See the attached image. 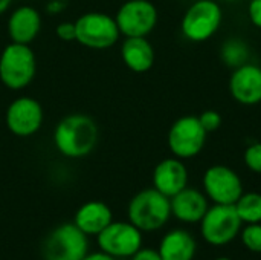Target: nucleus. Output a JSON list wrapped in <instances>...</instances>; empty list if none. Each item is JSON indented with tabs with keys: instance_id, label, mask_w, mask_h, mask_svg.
<instances>
[{
	"instance_id": "nucleus-8",
	"label": "nucleus",
	"mask_w": 261,
	"mask_h": 260,
	"mask_svg": "<svg viewBox=\"0 0 261 260\" xmlns=\"http://www.w3.org/2000/svg\"><path fill=\"white\" fill-rule=\"evenodd\" d=\"M206 135L208 133L202 127L197 116H180L171 124L168 130V149L179 159H191L203 150Z\"/></svg>"
},
{
	"instance_id": "nucleus-24",
	"label": "nucleus",
	"mask_w": 261,
	"mask_h": 260,
	"mask_svg": "<svg viewBox=\"0 0 261 260\" xmlns=\"http://www.w3.org/2000/svg\"><path fill=\"white\" fill-rule=\"evenodd\" d=\"M197 118H199V121H200V124H202V127L205 129L206 133L216 132L222 126V115L217 110H213V109H208V110L202 112Z\"/></svg>"
},
{
	"instance_id": "nucleus-12",
	"label": "nucleus",
	"mask_w": 261,
	"mask_h": 260,
	"mask_svg": "<svg viewBox=\"0 0 261 260\" xmlns=\"http://www.w3.org/2000/svg\"><path fill=\"white\" fill-rule=\"evenodd\" d=\"M43 107L41 104L28 95L15 98L6 109L5 124L8 130L20 138L35 135L43 126Z\"/></svg>"
},
{
	"instance_id": "nucleus-26",
	"label": "nucleus",
	"mask_w": 261,
	"mask_h": 260,
	"mask_svg": "<svg viewBox=\"0 0 261 260\" xmlns=\"http://www.w3.org/2000/svg\"><path fill=\"white\" fill-rule=\"evenodd\" d=\"M248 15L251 23L261 29V0H251L248 6Z\"/></svg>"
},
{
	"instance_id": "nucleus-14",
	"label": "nucleus",
	"mask_w": 261,
	"mask_h": 260,
	"mask_svg": "<svg viewBox=\"0 0 261 260\" xmlns=\"http://www.w3.org/2000/svg\"><path fill=\"white\" fill-rule=\"evenodd\" d=\"M153 187L167 198L188 187V169L182 159L176 156L162 159L153 170Z\"/></svg>"
},
{
	"instance_id": "nucleus-18",
	"label": "nucleus",
	"mask_w": 261,
	"mask_h": 260,
	"mask_svg": "<svg viewBox=\"0 0 261 260\" xmlns=\"http://www.w3.org/2000/svg\"><path fill=\"white\" fill-rule=\"evenodd\" d=\"M112 221L113 213L110 207L101 201H89L83 204L73 218V224L87 236H98Z\"/></svg>"
},
{
	"instance_id": "nucleus-19",
	"label": "nucleus",
	"mask_w": 261,
	"mask_h": 260,
	"mask_svg": "<svg viewBox=\"0 0 261 260\" xmlns=\"http://www.w3.org/2000/svg\"><path fill=\"white\" fill-rule=\"evenodd\" d=\"M196 250L197 245L194 238L185 230L168 231L158 248L162 260H193Z\"/></svg>"
},
{
	"instance_id": "nucleus-32",
	"label": "nucleus",
	"mask_w": 261,
	"mask_h": 260,
	"mask_svg": "<svg viewBox=\"0 0 261 260\" xmlns=\"http://www.w3.org/2000/svg\"><path fill=\"white\" fill-rule=\"evenodd\" d=\"M223 2H237V0H223Z\"/></svg>"
},
{
	"instance_id": "nucleus-7",
	"label": "nucleus",
	"mask_w": 261,
	"mask_h": 260,
	"mask_svg": "<svg viewBox=\"0 0 261 260\" xmlns=\"http://www.w3.org/2000/svg\"><path fill=\"white\" fill-rule=\"evenodd\" d=\"M73 222L54 228L43 242L44 260H83L89 253V241Z\"/></svg>"
},
{
	"instance_id": "nucleus-28",
	"label": "nucleus",
	"mask_w": 261,
	"mask_h": 260,
	"mask_svg": "<svg viewBox=\"0 0 261 260\" xmlns=\"http://www.w3.org/2000/svg\"><path fill=\"white\" fill-rule=\"evenodd\" d=\"M83 260H116L115 257L102 253V251H96V253H87V256Z\"/></svg>"
},
{
	"instance_id": "nucleus-29",
	"label": "nucleus",
	"mask_w": 261,
	"mask_h": 260,
	"mask_svg": "<svg viewBox=\"0 0 261 260\" xmlns=\"http://www.w3.org/2000/svg\"><path fill=\"white\" fill-rule=\"evenodd\" d=\"M46 9L50 12V14H57L60 12L61 9H64V3H61L60 0H50L46 6Z\"/></svg>"
},
{
	"instance_id": "nucleus-3",
	"label": "nucleus",
	"mask_w": 261,
	"mask_h": 260,
	"mask_svg": "<svg viewBox=\"0 0 261 260\" xmlns=\"http://www.w3.org/2000/svg\"><path fill=\"white\" fill-rule=\"evenodd\" d=\"M37 72V58L29 44L11 41L0 55V81L9 90L28 87Z\"/></svg>"
},
{
	"instance_id": "nucleus-27",
	"label": "nucleus",
	"mask_w": 261,
	"mask_h": 260,
	"mask_svg": "<svg viewBox=\"0 0 261 260\" xmlns=\"http://www.w3.org/2000/svg\"><path fill=\"white\" fill-rule=\"evenodd\" d=\"M132 260H162L158 250L153 248H139L132 257Z\"/></svg>"
},
{
	"instance_id": "nucleus-16",
	"label": "nucleus",
	"mask_w": 261,
	"mask_h": 260,
	"mask_svg": "<svg viewBox=\"0 0 261 260\" xmlns=\"http://www.w3.org/2000/svg\"><path fill=\"white\" fill-rule=\"evenodd\" d=\"M171 216L184 224H197L205 216L208 205V198L197 188L185 187L182 192L170 198Z\"/></svg>"
},
{
	"instance_id": "nucleus-1",
	"label": "nucleus",
	"mask_w": 261,
	"mask_h": 260,
	"mask_svg": "<svg viewBox=\"0 0 261 260\" xmlns=\"http://www.w3.org/2000/svg\"><path fill=\"white\" fill-rule=\"evenodd\" d=\"M99 130L96 123L84 113H72L58 121L54 129V146L66 158L78 159L93 152Z\"/></svg>"
},
{
	"instance_id": "nucleus-20",
	"label": "nucleus",
	"mask_w": 261,
	"mask_h": 260,
	"mask_svg": "<svg viewBox=\"0 0 261 260\" xmlns=\"http://www.w3.org/2000/svg\"><path fill=\"white\" fill-rule=\"evenodd\" d=\"M234 207L243 224H261V193L243 192Z\"/></svg>"
},
{
	"instance_id": "nucleus-17",
	"label": "nucleus",
	"mask_w": 261,
	"mask_h": 260,
	"mask_svg": "<svg viewBox=\"0 0 261 260\" xmlns=\"http://www.w3.org/2000/svg\"><path fill=\"white\" fill-rule=\"evenodd\" d=\"M121 58L130 70L144 74L154 64V48L147 37H125L121 46Z\"/></svg>"
},
{
	"instance_id": "nucleus-25",
	"label": "nucleus",
	"mask_w": 261,
	"mask_h": 260,
	"mask_svg": "<svg viewBox=\"0 0 261 260\" xmlns=\"http://www.w3.org/2000/svg\"><path fill=\"white\" fill-rule=\"evenodd\" d=\"M55 34L61 41H75L76 31H75V21H61L55 28Z\"/></svg>"
},
{
	"instance_id": "nucleus-23",
	"label": "nucleus",
	"mask_w": 261,
	"mask_h": 260,
	"mask_svg": "<svg viewBox=\"0 0 261 260\" xmlns=\"http://www.w3.org/2000/svg\"><path fill=\"white\" fill-rule=\"evenodd\" d=\"M243 161L251 172L261 175V143H254L246 147L243 153Z\"/></svg>"
},
{
	"instance_id": "nucleus-10",
	"label": "nucleus",
	"mask_w": 261,
	"mask_h": 260,
	"mask_svg": "<svg viewBox=\"0 0 261 260\" xmlns=\"http://www.w3.org/2000/svg\"><path fill=\"white\" fill-rule=\"evenodd\" d=\"M99 251L119 259L132 257L142 248V231L132 222H110L98 236Z\"/></svg>"
},
{
	"instance_id": "nucleus-30",
	"label": "nucleus",
	"mask_w": 261,
	"mask_h": 260,
	"mask_svg": "<svg viewBox=\"0 0 261 260\" xmlns=\"http://www.w3.org/2000/svg\"><path fill=\"white\" fill-rule=\"evenodd\" d=\"M11 3H12V0H0V15L5 14L9 9Z\"/></svg>"
},
{
	"instance_id": "nucleus-9",
	"label": "nucleus",
	"mask_w": 261,
	"mask_h": 260,
	"mask_svg": "<svg viewBox=\"0 0 261 260\" xmlns=\"http://www.w3.org/2000/svg\"><path fill=\"white\" fill-rule=\"evenodd\" d=\"M116 25L124 37H147L158 23V9L150 0H127L116 15Z\"/></svg>"
},
{
	"instance_id": "nucleus-11",
	"label": "nucleus",
	"mask_w": 261,
	"mask_h": 260,
	"mask_svg": "<svg viewBox=\"0 0 261 260\" xmlns=\"http://www.w3.org/2000/svg\"><path fill=\"white\" fill-rule=\"evenodd\" d=\"M203 190L206 198L214 204L234 205L243 195V184L231 167L217 164L206 169L203 175Z\"/></svg>"
},
{
	"instance_id": "nucleus-22",
	"label": "nucleus",
	"mask_w": 261,
	"mask_h": 260,
	"mask_svg": "<svg viewBox=\"0 0 261 260\" xmlns=\"http://www.w3.org/2000/svg\"><path fill=\"white\" fill-rule=\"evenodd\" d=\"M240 238L246 250L261 254V224H246L240 231Z\"/></svg>"
},
{
	"instance_id": "nucleus-31",
	"label": "nucleus",
	"mask_w": 261,
	"mask_h": 260,
	"mask_svg": "<svg viewBox=\"0 0 261 260\" xmlns=\"http://www.w3.org/2000/svg\"><path fill=\"white\" fill-rule=\"evenodd\" d=\"M214 260H232V259H229V257H217V259H214Z\"/></svg>"
},
{
	"instance_id": "nucleus-15",
	"label": "nucleus",
	"mask_w": 261,
	"mask_h": 260,
	"mask_svg": "<svg viewBox=\"0 0 261 260\" xmlns=\"http://www.w3.org/2000/svg\"><path fill=\"white\" fill-rule=\"evenodd\" d=\"M6 28L11 41L31 44L41 31V15L34 6H18L11 12Z\"/></svg>"
},
{
	"instance_id": "nucleus-4",
	"label": "nucleus",
	"mask_w": 261,
	"mask_h": 260,
	"mask_svg": "<svg viewBox=\"0 0 261 260\" xmlns=\"http://www.w3.org/2000/svg\"><path fill=\"white\" fill-rule=\"evenodd\" d=\"M76 38L81 46L89 49H109L115 46L121 37L119 28L115 17H110L106 12H86L75 20Z\"/></svg>"
},
{
	"instance_id": "nucleus-5",
	"label": "nucleus",
	"mask_w": 261,
	"mask_h": 260,
	"mask_svg": "<svg viewBox=\"0 0 261 260\" xmlns=\"http://www.w3.org/2000/svg\"><path fill=\"white\" fill-rule=\"evenodd\" d=\"M223 20L222 6L214 0H196L182 17V34L187 40L202 43L210 40Z\"/></svg>"
},
{
	"instance_id": "nucleus-6",
	"label": "nucleus",
	"mask_w": 261,
	"mask_h": 260,
	"mask_svg": "<svg viewBox=\"0 0 261 260\" xmlns=\"http://www.w3.org/2000/svg\"><path fill=\"white\" fill-rule=\"evenodd\" d=\"M200 233L206 244L213 247H225L231 244L242 231V219L234 205L214 204L202 218Z\"/></svg>"
},
{
	"instance_id": "nucleus-21",
	"label": "nucleus",
	"mask_w": 261,
	"mask_h": 260,
	"mask_svg": "<svg viewBox=\"0 0 261 260\" xmlns=\"http://www.w3.org/2000/svg\"><path fill=\"white\" fill-rule=\"evenodd\" d=\"M249 48L248 44L240 40V38H229L228 41H225L222 44L220 49V57L222 61L229 66V67H239L245 63H249Z\"/></svg>"
},
{
	"instance_id": "nucleus-13",
	"label": "nucleus",
	"mask_w": 261,
	"mask_h": 260,
	"mask_svg": "<svg viewBox=\"0 0 261 260\" xmlns=\"http://www.w3.org/2000/svg\"><path fill=\"white\" fill-rule=\"evenodd\" d=\"M231 97L243 106L261 103V67L254 63H245L234 69L229 78Z\"/></svg>"
},
{
	"instance_id": "nucleus-2",
	"label": "nucleus",
	"mask_w": 261,
	"mask_h": 260,
	"mask_svg": "<svg viewBox=\"0 0 261 260\" xmlns=\"http://www.w3.org/2000/svg\"><path fill=\"white\" fill-rule=\"evenodd\" d=\"M128 222L142 233L161 230L171 218L170 198L153 188H145L136 193L127 208Z\"/></svg>"
}]
</instances>
